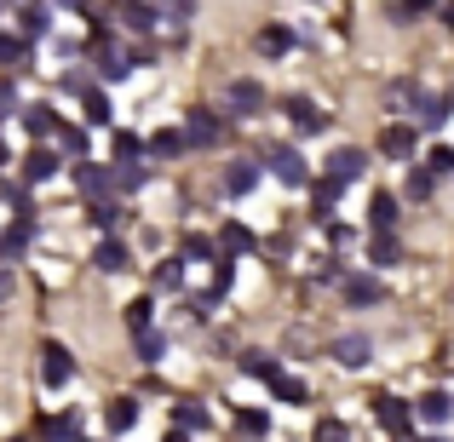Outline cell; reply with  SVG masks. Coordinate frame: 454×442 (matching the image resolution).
Returning a JSON list of instances; mask_svg holds the SVG:
<instances>
[{"label": "cell", "instance_id": "obj_23", "mask_svg": "<svg viewBox=\"0 0 454 442\" xmlns=\"http://www.w3.org/2000/svg\"><path fill=\"white\" fill-rule=\"evenodd\" d=\"M23 127H29V138H52V133H64V121H58V110H52L46 98L23 110Z\"/></svg>", "mask_w": 454, "mask_h": 442}, {"label": "cell", "instance_id": "obj_40", "mask_svg": "<svg viewBox=\"0 0 454 442\" xmlns=\"http://www.w3.org/2000/svg\"><path fill=\"white\" fill-rule=\"evenodd\" d=\"M0 64H6V69H29V41H12V35H0Z\"/></svg>", "mask_w": 454, "mask_h": 442}, {"label": "cell", "instance_id": "obj_19", "mask_svg": "<svg viewBox=\"0 0 454 442\" xmlns=\"http://www.w3.org/2000/svg\"><path fill=\"white\" fill-rule=\"evenodd\" d=\"M18 23H23V41L46 35V29H52V0H23V6H18Z\"/></svg>", "mask_w": 454, "mask_h": 442}, {"label": "cell", "instance_id": "obj_12", "mask_svg": "<svg viewBox=\"0 0 454 442\" xmlns=\"http://www.w3.org/2000/svg\"><path fill=\"white\" fill-rule=\"evenodd\" d=\"M368 173V155L356 150V144H340L328 155V178H340V184H356V178Z\"/></svg>", "mask_w": 454, "mask_h": 442}, {"label": "cell", "instance_id": "obj_58", "mask_svg": "<svg viewBox=\"0 0 454 442\" xmlns=\"http://www.w3.org/2000/svg\"><path fill=\"white\" fill-rule=\"evenodd\" d=\"M12 442H23V437H12Z\"/></svg>", "mask_w": 454, "mask_h": 442}, {"label": "cell", "instance_id": "obj_20", "mask_svg": "<svg viewBox=\"0 0 454 442\" xmlns=\"http://www.w3.org/2000/svg\"><path fill=\"white\" fill-rule=\"evenodd\" d=\"M340 178H317V184H310V219H333V207H340Z\"/></svg>", "mask_w": 454, "mask_h": 442}, {"label": "cell", "instance_id": "obj_2", "mask_svg": "<svg viewBox=\"0 0 454 442\" xmlns=\"http://www.w3.org/2000/svg\"><path fill=\"white\" fill-rule=\"evenodd\" d=\"M75 379V356H69L64 339H41V385L46 391H64Z\"/></svg>", "mask_w": 454, "mask_h": 442}, {"label": "cell", "instance_id": "obj_37", "mask_svg": "<svg viewBox=\"0 0 454 442\" xmlns=\"http://www.w3.org/2000/svg\"><path fill=\"white\" fill-rule=\"evenodd\" d=\"M449 115H454V98H426L414 127H432V133H437V127H449Z\"/></svg>", "mask_w": 454, "mask_h": 442}, {"label": "cell", "instance_id": "obj_34", "mask_svg": "<svg viewBox=\"0 0 454 442\" xmlns=\"http://www.w3.org/2000/svg\"><path fill=\"white\" fill-rule=\"evenodd\" d=\"M161 18H167V12H161V6H150V0H127V29L150 35V29H155Z\"/></svg>", "mask_w": 454, "mask_h": 442}, {"label": "cell", "instance_id": "obj_17", "mask_svg": "<svg viewBox=\"0 0 454 442\" xmlns=\"http://www.w3.org/2000/svg\"><path fill=\"white\" fill-rule=\"evenodd\" d=\"M259 178H265L259 161H231V167H224V190H231V196H254Z\"/></svg>", "mask_w": 454, "mask_h": 442}, {"label": "cell", "instance_id": "obj_8", "mask_svg": "<svg viewBox=\"0 0 454 442\" xmlns=\"http://www.w3.org/2000/svg\"><path fill=\"white\" fill-rule=\"evenodd\" d=\"M333 362L340 368H368L374 362V339H368V333H340V339H333Z\"/></svg>", "mask_w": 454, "mask_h": 442}, {"label": "cell", "instance_id": "obj_44", "mask_svg": "<svg viewBox=\"0 0 454 442\" xmlns=\"http://www.w3.org/2000/svg\"><path fill=\"white\" fill-rule=\"evenodd\" d=\"M426 167H432L437 178L454 173V144H432V150H426Z\"/></svg>", "mask_w": 454, "mask_h": 442}, {"label": "cell", "instance_id": "obj_1", "mask_svg": "<svg viewBox=\"0 0 454 442\" xmlns=\"http://www.w3.org/2000/svg\"><path fill=\"white\" fill-rule=\"evenodd\" d=\"M265 173L277 178V184H288V190L310 184V167H305V155L294 150V144H270V150H265Z\"/></svg>", "mask_w": 454, "mask_h": 442}, {"label": "cell", "instance_id": "obj_35", "mask_svg": "<svg viewBox=\"0 0 454 442\" xmlns=\"http://www.w3.org/2000/svg\"><path fill=\"white\" fill-rule=\"evenodd\" d=\"M368 259H374L380 270H391L403 259V242H397V236H368Z\"/></svg>", "mask_w": 454, "mask_h": 442}, {"label": "cell", "instance_id": "obj_55", "mask_svg": "<svg viewBox=\"0 0 454 442\" xmlns=\"http://www.w3.org/2000/svg\"><path fill=\"white\" fill-rule=\"evenodd\" d=\"M12 161V150H6V138H0V167H6Z\"/></svg>", "mask_w": 454, "mask_h": 442}, {"label": "cell", "instance_id": "obj_28", "mask_svg": "<svg viewBox=\"0 0 454 442\" xmlns=\"http://www.w3.org/2000/svg\"><path fill=\"white\" fill-rule=\"evenodd\" d=\"M35 242V219H18L12 230H0V259H23Z\"/></svg>", "mask_w": 454, "mask_h": 442}, {"label": "cell", "instance_id": "obj_42", "mask_svg": "<svg viewBox=\"0 0 454 442\" xmlns=\"http://www.w3.org/2000/svg\"><path fill=\"white\" fill-rule=\"evenodd\" d=\"M150 322H155V299L145 293V299H133V305H127V328H133V333H145Z\"/></svg>", "mask_w": 454, "mask_h": 442}, {"label": "cell", "instance_id": "obj_52", "mask_svg": "<svg viewBox=\"0 0 454 442\" xmlns=\"http://www.w3.org/2000/svg\"><path fill=\"white\" fill-rule=\"evenodd\" d=\"M161 442H196V437H190V431H178V425H173V431H167Z\"/></svg>", "mask_w": 454, "mask_h": 442}, {"label": "cell", "instance_id": "obj_54", "mask_svg": "<svg viewBox=\"0 0 454 442\" xmlns=\"http://www.w3.org/2000/svg\"><path fill=\"white\" fill-rule=\"evenodd\" d=\"M414 442H449V437H437V431H426V437H414Z\"/></svg>", "mask_w": 454, "mask_h": 442}, {"label": "cell", "instance_id": "obj_59", "mask_svg": "<svg viewBox=\"0 0 454 442\" xmlns=\"http://www.w3.org/2000/svg\"><path fill=\"white\" fill-rule=\"evenodd\" d=\"M81 442H92V437H81Z\"/></svg>", "mask_w": 454, "mask_h": 442}, {"label": "cell", "instance_id": "obj_30", "mask_svg": "<svg viewBox=\"0 0 454 442\" xmlns=\"http://www.w3.org/2000/svg\"><path fill=\"white\" fill-rule=\"evenodd\" d=\"M87 219H92V224H98V230H104V236H110V230H115V224H121V219H127V207H121V201H115V196H98V201H87Z\"/></svg>", "mask_w": 454, "mask_h": 442}, {"label": "cell", "instance_id": "obj_4", "mask_svg": "<svg viewBox=\"0 0 454 442\" xmlns=\"http://www.w3.org/2000/svg\"><path fill=\"white\" fill-rule=\"evenodd\" d=\"M380 155H386V161H414V155H420V127L414 121H386L380 127Z\"/></svg>", "mask_w": 454, "mask_h": 442}, {"label": "cell", "instance_id": "obj_43", "mask_svg": "<svg viewBox=\"0 0 454 442\" xmlns=\"http://www.w3.org/2000/svg\"><path fill=\"white\" fill-rule=\"evenodd\" d=\"M236 425H242V437L259 442V437L270 431V414H265V408H242V414H236Z\"/></svg>", "mask_w": 454, "mask_h": 442}, {"label": "cell", "instance_id": "obj_57", "mask_svg": "<svg viewBox=\"0 0 454 442\" xmlns=\"http://www.w3.org/2000/svg\"><path fill=\"white\" fill-rule=\"evenodd\" d=\"M0 6H18V0H0Z\"/></svg>", "mask_w": 454, "mask_h": 442}, {"label": "cell", "instance_id": "obj_27", "mask_svg": "<svg viewBox=\"0 0 454 442\" xmlns=\"http://www.w3.org/2000/svg\"><path fill=\"white\" fill-rule=\"evenodd\" d=\"M110 155H115V167H127V161H138V155H150V138L115 127V133H110Z\"/></svg>", "mask_w": 454, "mask_h": 442}, {"label": "cell", "instance_id": "obj_18", "mask_svg": "<svg viewBox=\"0 0 454 442\" xmlns=\"http://www.w3.org/2000/svg\"><path fill=\"white\" fill-rule=\"evenodd\" d=\"M254 46H259V58H288L294 52V29L288 23H265V29L254 35Z\"/></svg>", "mask_w": 454, "mask_h": 442}, {"label": "cell", "instance_id": "obj_41", "mask_svg": "<svg viewBox=\"0 0 454 442\" xmlns=\"http://www.w3.org/2000/svg\"><path fill=\"white\" fill-rule=\"evenodd\" d=\"M242 374L270 379V374H282V368H277V356H270V351H242Z\"/></svg>", "mask_w": 454, "mask_h": 442}, {"label": "cell", "instance_id": "obj_33", "mask_svg": "<svg viewBox=\"0 0 454 442\" xmlns=\"http://www.w3.org/2000/svg\"><path fill=\"white\" fill-rule=\"evenodd\" d=\"M178 259H184V265H213V259H219V242H213V236H184Z\"/></svg>", "mask_w": 454, "mask_h": 442}, {"label": "cell", "instance_id": "obj_21", "mask_svg": "<svg viewBox=\"0 0 454 442\" xmlns=\"http://www.w3.org/2000/svg\"><path fill=\"white\" fill-rule=\"evenodd\" d=\"M81 414H52V420L35 425V442H81Z\"/></svg>", "mask_w": 454, "mask_h": 442}, {"label": "cell", "instance_id": "obj_22", "mask_svg": "<svg viewBox=\"0 0 454 442\" xmlns=\"http://www.w3.org/2000/svg\"><path fill=\"white\" fill-rule=\"evenodd\" d=\"M213 242H219V253H224V259L254 253V230H247V224H236V219H224V230L213 236Z\"/></svg>", "mask_w": 454, "mask_h": 442}, {"label": "cell", "instance_id": "obj_7", "mask_svg": "<svg viewBox=\"0 0 454 442\" xmlns=\"http://www.w3.org/2000/svg\"><path fill=\"white\" fill-rule=\"evenodd\" d=\"M184 138H190V150H213L224 138L219 115H213V110H184Z\"/></svg>", "mask_w": 454, "mask_h": 442}, {"label": "cell", "instance_id": "obj_14", "mask_svg": "<svg viewBox=\"0 0 454 442\" xmlns=\"http://www.w3.org/2000/svg\"><path fill=\"white\" fill-rule=\"evenodd\" d=\"M138 425V397H110L104 408V437H127Z\"/></svg>", "mask_w": 454, "mask_h": 442}, {"label": "cell", "instance_id": "obj_47", "mask_svg": "<svg viewBox=\"0 0 454 442\" xmlns=\"http://www.w3.org/2000/svg\"><path fill=\"white\" fill-rule=\"evenodd\" d=\"M18 115V87H12V75H0V121H12Z\"/></svg>", "mask_w": 454, "mask_h": 442}, {"label": "cell", "instance_id": "obj_3", "mask_svg": "<svg viewBox=\"0 0 454 442\" xmlns=\"http://www.w3.org/2000/svg\"><path fill=\"white\" fill-rule=\"evenodd\" d=\"M224 110H231L236 121H254V115H265V87H259L254 75H236L231 87H224Z\"/></svg>", "mask_w": 454, "mask_h": 442}, {"label": "cell", "instance_id": "obj_16", "mask_svg": "<svg viewBox=\"0 0 454 442\" xmlns=\"http://www.w3.org/2000/svg\"><path fill=\"white\" fill-rule=\"evenodd\" d=\"M150 155H155V161H178V155H190L184 127H155V133H150Z\"/></svg>", "mask_w": 454, "mask_h": 442}, {"label": "cell", "instance_id": "obj_6", "mask_svg": "<svg viewBox=\"0 0 454 442\" xmlns=\"http://www.w3.org/2000/svg\"><path fill=\"white\" fill-rule=\"evenodd\" d=\"M282 115H288L294 121V133H322V127H328V110H317V104L305 98V92H294V98H282Z\"/></svg>", "mask_w": 454, "mask_h": 442}, {"label": "cell", "instance_id": "obj_5", "mask_svg": "<svg viewBox=\"0 0 454 442\" xmlns=\"http://www.w3.org/2000/svg\"><path fill=\"white\" fill-rule=\"evenodd\" d=\"M92 64H98L104 81H127V75H133V52L115 46V35H110V41H92Z\"/></svg>", "mask_w": 454, "mask_h": 442}, {"label": "cell", "instance_id": "obj_29", "mask_svg": "<svg viewBox=\"0 0 454 442\" xmlns=\"http://www.w3.org/2000/svg\"><path fill=\"white\" fill-rule=\"evenodd\" d=\"M432 190H437L432 167H409V173H403V201H432Z\"/></svg>", "mask_w": 454, "mask_h": 442}, {"label": "cell", "instance_id": "obj_15", "mask_svg": "<svg viewBox=\"0 0 454 442\" xmlns=\"http://www.w3.org/2000/svg\"><path fill=\"white\" fill-rule=\"evenodd\" d=\"M92 265H98L104 276H121V270L133 265V253H127V242H121V236H104V242L92 247Z\"/></svg>", "mask_w": 454, "mask_h": 442}, {"label": "cell", "instance_id": "obj_32", "mask_svg": "<svg viewBox=\"0 0 454 442\" xmlns=\"http://www.w3.org/2000/svg\"><path fill=\"white\" fill-rule=\"evenodd\" d=\"M265 385H270V397H277V402H288V408H300V402L310 397V391H305V379H294V374H270Z\"/></svg>", "mask_w": 454, "mask_h": 442}, {"label": "cell", "instance_id": "obj_24", "mask_svg": "<svg viewBox=\"0 0 454 442\" xmlns=\"http://www.w3.org/2000/svg\"><path fill=\"white\" fill-rule=\"evenodd\" d=\"M414 414H420L426 425H449V414H454V391H426V397L414 402Z\"/></svg>", "mask_w": 454, "mask_h": 442}, {"label": "cell", "instance_id": "obj_49", "mask_svg": "<svg viewBox=\"0 0 454 442\" xmlns=\"http://www.w3.org/2000/svg\"><path fill=\"white\" fill-rule=\"evenodd\" d=\"M432 6H437V0H403V6H397V23H409L414 12H432Z\"/></svg>", "mask_w": 454, "mask_h": 442}, {"label": "cell", "instance_id": "obj_53", "mask_svg": "<svg viewBox=\"0 0 454 442\" xmlns=\"http://www.w3.org/2000/svg\"><path fill=\"white\" fill-rule=\"evenodd\" d=\"M443 23H449V29H454V0H443Z\"/></svg>", "mask_w": 454, "mask_h": 442}, {"label": "cell", "instance_id": "obj_50", "mask_svg": "<svg viewBox=\"0 0 454 442\" xmlns=\"http://www.w3.org/2000/svg\"><path fill=\"white\" fill-rule=\"evenodd\" d=\"M161 12H167V18H178V23H184V18H190V12H196V0H167V6H161Z\"/></svg>", "mask_w": 454, "mask_h": 442}, {"label": "cell", "instance_id": "obj_13", "mask_svg": "<svg viewBox=\"0 0 454 442\" xmlns=\"http://www.w3.org/2000/svg\"><path fill=\"white\" fill-rule=\"evenodd\" d=\"M340 288H345L340 299L351 310H368V305H380V299H386V282H380V276H345Z\"/></svg>", "mask_w": 454, "mask_h": 442}, {"label": "cell", "instance_id": "obj_9", "mask_svg": "<svg viewBox=\"0 0 454 442\" xmlns=\"http://www.w3.org/2000/svg\"><path fill=\"white\" fill-rule=\"evenodd\" d=\"M58 167H64V155L46 150V144H35L29 155H23V190H29V184H46V178H58Z\"/></svg>", "mask_w": 454, "mask_h": 442}, {"label": "cell", "instance_id": "obj_46", "mask_svg": "<svg viewBox=\"0 0 454 442\" xmlns=\"http://www.w3.org/2000/svg\"><path fill=\"white\" fill-rule=\"evenodd\" d=\"M231 282H236V259H219V265H213V293H231Z\"/></svg>", "mask_w": 454, "mask_h": 442}, {"label": "cell", "instance_id": "obj_56", "mask_svg": "<svg viewBox=\"0 0 454 442\" xmlns=\"http://www.w3.org/2000/svg\"><path fill=\"white\" fill-rule=\"evenodd\" d=\"M52 6H87V0H52Z\"/></svg>", "mask_w": 454, "mask_h": 442}, {"label": "cell", "instance_id": "obj_51", "mask_svg": "<svg viewBox=\"0 0 454 442\" xmlns=\"http://www.w3.org/2000/svg\"><path fill=\"white\" fill-rule=\"evenodd\" d=\"M12 293H18V276H12V270H0V305H6Z\"/></svg>", "mask_w": 454, "mask_h": 442}, {"label": "cell", "instance_id": "obj_36", "mask_svg": "<svg viewBox=\"0 0 454 442\" xmlns=\"http://www.w3.org/2000/svg\"><path fill=\"white\" fill-rule=\"evenodd\" d=\"M133 351H138V362H161L167 356V333H155V328L133 333Z\"/></svg>", "mask_w": 454, "mask_h": 442}, {"label": "cell", "instance_id": "obj_11", "mask_svg": "<svg viewBox=\"0 0 454 442\" xmlns=\"http://www.w3.org/2000/svg\"><path fill=\"white\" fill-rule=\"evenodd\" d=\"M374 414H380V425H386L391 437H409V425H414V402H403V397H374Z\"/></svg>", "mask_w": 454, "mask_h": 442}, {"label": "cell", "instance_id": "obj_38", "mask_svg": "<svg viewBox=\"0 0 454 442\" xmlns=\"http://www.w3.org/2000/svg\"><path fill=\"white\" fill-rule=\"evenodd\" d=\"M150 184V173L138 161H127V167H115V190H121V196H138V190Z\"/></svg>", "mask_w": 454, "mask_h": 442}, {"label": "cell", "instance_id": "obj_45", "mask_svg": "<svg viewBox=\"0 0 454 442\" xmlns=\"http://www.w3.org/2000/svg\"><path fill=\"white\" fill-rule=\"evenodd\" d=\"M310 442H351V431H345V420H322L310 431Z\"/></svg>", "mask_w": 454, "mask_h": 442}, {"label": "cell", "instance_id": "obj_26", "mask_svg": "<svg viewBox=\"0 0 454 442\" xmlns=\"http://www.w3.org/2000/svg\"><path fill=\"white\" fill-rule=\"evenodd\" d=\"M368 230L374 236L397 230V196H368Z\"/></svg>", "mask_w": 454, "mask_h": 442}, {"label": "cell", "instance_id": "obj_10", "mask_svg": "<svg viewBox=\"0 0 454 442\" xmlns=\"http://www.w3.org/2000/svg\"><path fill=\"white\" fill-rule=\"evenodd\" d=\"M75 184H81V196H87V201H98V196H110L115 167H104V161H75Z\"/></svg>", "mask_w": 454, "mask_h": 442}, {"label": "cell", "instance_id": "obj_25", "mask_svg": "<svg viewBox=\"0 0 454 442\" xmlns=\"http://www.w3.org/2000/svg\"><path fill=\"white\" fill-rule=\"evenodd\" d=\"M81 121H87V127H115L110 92H81Z\"/></svg>", "mask_w": 454, "mask_h": 442}, {"label": "cell", "instance_id": "obj_31", "mask_svg": "<svg viewBox=\"0 0 454 442\" xmlns=\"http://www.w3.org/2000/svg\"><path fill=\"white\" fill-rule=\"evenodd\" d=\"M173 425L178 431H207V408H201L196 397H178L173 402Z\"/></svg>", "mask_w": 454, "mask_h": 442}, {"label": "cell", "instance_id": "obj_39", "mask_svg": "<svg viewBox=\"0 0 454 442\" xmlns=\"http://www.w3.org/2000/svg\"><path fill=\"white\" fill-rule=\"evenodd\" d=\"M155 288H161V293L184 288V259H161V265H155Z\"/></svg>", "mask_w": 454, "mask_h": 442}, {"label": "cell", "instance_id": "obj_48", "mask_svg": "<svg viewBox=\"0 0 454 442\" xmlns=\"http://www.w3.org/2000/svg\"><path fill=\"white\" fill-rule=\"evenodd\" d=\"M58 144H64V155H81V150H87V127H64Z\"/></svg>", "mask_w": 454, "mask_h": 442}]
</instances>
